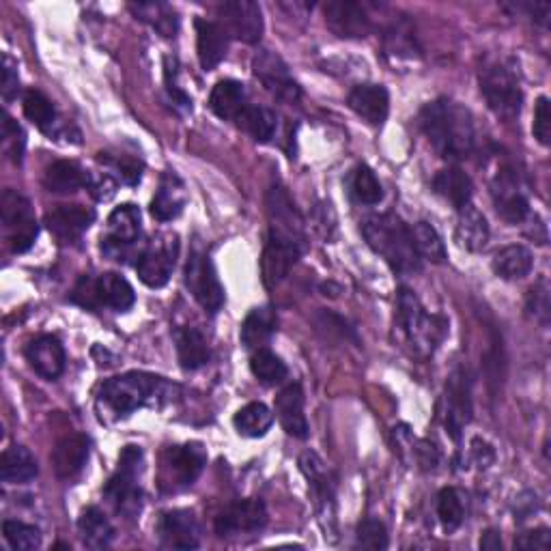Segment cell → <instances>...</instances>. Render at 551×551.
Segmentation results:
<instances>
[{"instance_id": "1", "label": "cell", "mask_w": 551, "mask_h": 551, "mask_svg": "<svg viewBox=\"0 0 551 551\" xmlns=\"http://www.w3.org/2000/svg\"><path fill=\"white\" fill-rule=\"evenodd\" d=\"M420 121L433 149L444 160L461 162L470 158L476 145V132L470 110L442 97V100H435L425 106Z\"/></svg>"}, {"instance_id": "35", "label": "cell", "mask_w": 551, "mask_h": 551, "mask_svg": "<svg viewBox=\"0 0 551 551\" xmlns=\"http://www.w3.org/2000/svg\"><path fill=\"white\" fill-rule=\"evenodd\" d=\"M37 459L24 446H11L0 461V476L9 485H26L37 476Z\"/></svg>"}, {"instance_id": "36", "label": "cell", "mask_w": 551, "mask_h": 551, "mask_svg": "<svg viewBox=\"0 0 551 551\" xmlns=\"http://www.w3.org/2000/svg\"><path fill=\"white\" fill-rule=\"evenodd\" d=\"M175 343H177V356L179 364L186 371H196L209 362V345L207 338L201 330L196 328H181L175 332Z\"/></svg>"}, {"instance_id": "20", "label": "cell", "mask_w": 551, "mask_h": 551, "mask_svg": "<svg viewBox=\"0 0 551 551\" xmlns=\"http://www.w3.org/2000/svg\"><path fill=\"white\" fill-rule=\"evenodd\" d=\"M26 360L31 369L44 379H56L65 371V349L56 336L44 334L26 345Z\"/></svg>"}, {"instance_id": "28", "label": "cell", "mask_w": 551, "mask_h": 551, "mask_svg": "<svg viewBox=\"0 0 551 551\" xmlns=\"http://www.w3.org/2000/svg\"><path fill=\"white\" fill-rule=\"evenodd\" d=\"M186 201L188 194L183 181L175 173H166L160 181V190L155 192L151 201V216L160 222H171L181 216Z\"/></svg>"}, {"instance_id": "16", "label": "cell", "mask_w": 551, "mask_h": 551, "mask_svg": "<svg viewBox=\"0 0 551 551\" xmlns=\"http://www.w3.org/2000/svg\"><path fill=\"white\" fill-rule=\"evenodd\" d=\"M330 31L343 39H360L371 33V16L362 3L353 0H330L323 7Z\"/></svg>"}, {"instance_id": "4", "label": "cell", "mask_w": 551, "mask_h": 551, "mask_svg": "<svg viewBox=\"0 0 551 551\" xmlns=\"http://www.w3.org/2000/svg\"><path fill=\"white\" fill-rule=\"evenodd\" d=\"M480 93H483L489 110L502 121H513L519 117L521 102H524V93H521V84L517 69L511 61L506 59H489L480 67L478 74Z\"/></svg>"}, {"instance_id": "42", "label": "cell", "mask_w": 551, "mask_h": 551, "mask_svg": "<svg viewBox=\"0 0 551 551\" xmlns=\"http://www.w3.org/2000/svg\"><path fill=\"white\" fill-rule=\"evenodd\" d=\"M250 371L257 377L263 386H278L287 379L289 369L274 351L257 349L250 358Z\"/></svg>"}, {"instance_id": "22", "label": "cell", "mask_w": 551, "mask_h": 551, "mask_svg": "<svg viewBox=\"0 0 551 551\" xmlns=\"http://www.w3.org/2000/svg\"><path fill=\"white\" fill-rule=\"evenodd\" d=\"M300 468H302L304 476L308 478L310 489H313V493H315L321 521L323 524H326V519L334 521V485L328 476L326 463H323L315 455V452L308 450L300 457Z\"/></svg>"}, {"instance_id": "44", "label": "cell", "mask_w": 551, "mask_h": 551, "mask_svg": "<svg viewBox=\"0 0 551 551\" xmlns=\"http://www.w3.org/2000/svg\"><path fill=\"white\" fill-rule=\"evenodd\" d=\"M24 115L28 121H33L41 132L52 134L56 125V108L41 91H26L24 100Z\"/></svg>"}, {"instance_id": "32", "label": "cell", "mask_w": 551, "mask_h": 551, "mask_svg": "<svg viewBox=\"0 0 551 551\" xmlns=\"http://www.w3.org/2000/svg\"><path fill=\"white\" fill-rule=\"evenodd\" d=\"M278 319L272 306H261L254 308L248 313V317L242 323V332H239V338H242V345L246 349H263L267 345L272 334L276 332Z\"/></svg>"}, {"instance_id": "30", "label": "cell", "mask_w": 551, "mask_h": 551, "mask_svg": "<svg viewBox=\"0 0 551 551\" xmlns=\"http://www.w3.org/2000/svg\"><path fill=\"white\" fill-rule=\"evenodd\" d=\"M246 89L237 80H220L209 95V108L224 121H237L246 110Z\"/></svg>"}, {"instance_id": "29", "label": "cell", "mask_w": 551, "mask_h": 551, "mask_svg": "<svg viewBox=\"0 0 551 551\" xmlns=\"http://www.w3.org/2000/svg\"><path fill=\"white\" fill-rule=\"evenodd\" d=\"M455 237L461 248L470 252H480L487 248L489 242V224L483 216V211L468 203L459 209V220H457V231Z\"/></svg>"}, {"instance_id": "9", "label": "cell", "mask_w": 551, "mask_h": 551, "mask_svg": "<svg viewBox=\"0 0 551 551\" xmlns=\"http://www.w3.org/2000/svg\"><path fill=\"white\" fill-rule=\"evenodd\" d=\"M192 298L199 302L207 313L216 315L224 306V287L216 274V267L211 263L209 254L203 250H192L186 263V276H183Z\"/></svg>"}, {"instance_id": "19", "label": "cell", "mask_w": 551, "mask_h": 551, "mask_svg": "<svg viewBox=\"0 0 551 551\" xmlns=\"http://www.w3.org/2000/svg\"><path fill=\"white\" fill-rule=\"evenodd\" d=\"M140 235V211L136 205L125 203L108 216V233L102 239V250L110 257H121Z\"/></svg>"}, {"instance_id": "52", "label": "cell", "mask_w": 551, "mask_h": 551, "mask_svg": "<svg viewBox=\"0 0 551 551\" xmlns=\"http://www.w3.org/2000/svg\"><path fill=\"white\" fill-rule=\"evenodd\" d=\"M532 132H534V138L539 140L541 145H545V147L551 145V106H549L547 97H541V100L536 102Z\"/></svg>"}, {"instance_id": "39", "label": "cell", "mask_w": 551, "mask_h": 551, "mask_svg": "<svg viewBox=\"0 0 551 551\" xmlns=\"http://www.w3.org/2000/svg\"><path fill=\"white\" fill-rule=\"evenodd\" d=\"M132 13L138 18L147 22L149 26H153L155 31H158L162 37H175L177 28H179V18L171 5L166 3H138V5H130Z\"/></svg>"}, {"instance_id": "12", "label": "cell", "mask_w": 551, "mask_h": 551, "mask_svg": "<svg viewBox=\"0 0 551 551\" xmlns=\"http://www.w3.org/2000/svg\"><path fill=\"white\" fill-rule=\"evenodd\" d=\"M252 72L263 87L282 102L295 104L302 97L300 84L293 80L289 65L272 50H261L252 59Z\"/></svg>"}, {"instance_id": "26", "label": "cell", "mask_w": 551, "mask_h": 551, "mask_svg": "<svg viewBox=\"0 0 551 551\" xmlns=\"http://www.w3.org/2000/svg\"><path fill=\"white\" fill-rule=\"evenodd\" d=\"M349 108L366 123L381 125L388 119L390 95L381 84H358L349 93Z\"/></svg>"}, {"instance_id": "6", "label": "cell", "mask_w": 551, "mask_h": 551, "mask_svg": "<svg viewBox=\"0 0 551 551\" xmlns=\"http://www.w3.org/2000/svg\"><path fill=\"white\" fill-rule=\"evenodd\" d=\"M140 465H143V450L138 446H125L115 476L104 487L106 500L123 517H136L143 508V489L136 483Z\"/></svg>"}, {"instance_id": "50", "label": "cell", "mask_w": 551, "mask_h": 551, "mask_svg": "<svg viewBox=\"0 0 551 551\" xmlns=\"http://www.w3.org/2000/svg\"><path fill=\"white\" fill-rule=\"evenodd\" d=\"M526 308H528V313H530L536 321H541L543 326H547L549 313H551V302H549V285H547V280H545V278H541V280L536 282V285L528 291Z\"/></svg>"}, {"instance_id": "17", "label": "cell", "mask_w": 551, "mask_h": 551, "mask_svg": "<svg viewBox=\"0 0 551 551\" xmlns=\"http://www.w3.org/2000/svg\"><path fill=\"white\" fill-rule=\"evenodd\" d=\"M267 526V508L261 500H239L226 506L216 519L218 536L259 532Z\"/></svg>"}, {"instance_id": "25", "label": "cell", "mask_w": 551, "mask_h": 551, "mask_svg": "<svg viewBox=\"0 0 551 551\" xmlns=\"http://www.w3.org/2000/svg\"><path fill=\"white\" fill-rule=\"evenodd\" d=\"M276 416L280 420L282 429H285L289 435L298 437V440H306L310 429L304 414V392L300 384H289L287 388H282L278 392Z\"/></svg>"}, {"instance_id": "14", "label": "cell", "mask_w": 551, "mask_h": 551, "mask_svg": "<svg viewBox=\"0 0 551 551\" xmlns=\"http://www.w3.org/2000/svg\"><path fill=\"white\" fill-rule=\"evenodd\" d=\"M220 18L224 31L244 44H259L263 37V13L252 0H229L220 5Z\"/></svg>"}, {"instance_id": "13", "label": "cell", "mask_w": 551, "mask_h": 551, "mask_svg": "<svg viewBox=\"0 0 551 551\" xmlns=\"http://www.w3.org/2000/svg\"><path fill=\"white\" fill-rule=\"evenodd\" d=\"M446 409H444V425L452 440H461V431L465 425H470L472 420V390H470V377L463 369H457L448 377L446 384V397H444Z\"/></svg>"}, {"instance_id": "37", "label": "cell", "mask_w": 551, "mask_h": 551, "mask_svg": "<svg viewBox=\"0 0 551 551\" xmlns=\"http://www.w3.org/2000/svg\"><path fill=\"white\" fill-rule=\"evenodd\" d=\"M532 252L526 246H506L500 252H496V257L491 261L493 272L500 276L502 280H521L526 278L532 272Z\"/></svg>"}, {"instance_id": "51", "label": "cell", "mask_w": 551, "mask_h": 551, "mask_svg": "<svg viewBox=\"0 0 551 551\" xmlns=\"http://www.w3.org/2000/svg\"><path fill=\"white\" fill-rule=\"evenodd\" d=\"M100 162L115 168L119 173V179L127 183V186H136L140 177H143V164L134 158H127V155H121V158H110V155L100 153Z\"/></svg>"}, {"instance_id": "7", "label": "cell", "mask_w": 551, "mask_h": 551, "mask_svg": "<svg viewBox=\"0 0 551 551\" xmlns=\"http://www.w3.org/2000/svg\"><path fill=\"white\" fill-rule=\"evenodd\" d=\"M179 259V237L175 233H160L138 254V278L151 289L164 287L171 280Z\"/></svg>"}, {"instance_id": "8", "label": "cell", "mask_w": 551, "mask_h": 551, "mask_svg": "<svg viewBox=\"0 0 551 551\" xmlns=\"http://www.w3.org/2000/svg\"><path fill=\"white\" fill-rule=\"evenodd\" d=\"M207 465V450L203 444L192 442L186 446H171L162 457V487L166 491H179L194 485Z\"/></svg>"}, {"instance_id": "46", "label": "cell", "mask_w": 551, "mask_h": 551, "mask_svg": "<svg viewBox=\"0 0 551 551\" xmlns=\"http://www.w3.org/2000/svg\"><path fill=\"white\" fill-rule=\"evenodd\" d=\"M351 194L362 205H377L384 199V190L377 175L366 164H360L351 175Z\"/></svg>"}, {"instance_id": "33", "label": "cell", "mask_w": 551, "mask_h": 551, "mask_svg": "<svg viewBox=\"0 0 551 551\" xmlns=\"http://www.w3.org/2000/svg\"><path fill=\"white\" fill-rule=\"evenodd\" d=\"M433 190L440 194L444 201H448L452 207L461 209L472 201L474 186H472V179L465 175L461 168L450 166L435 175Z\"/></svg>"}, {"instance_id": "10", "label": "cell", "mask_w": 551, "mask_h": 551, "mask_svg": "<svg viewBox=\"0 0 551 551\" xmlns=\"http://www.w3.org/2000/svg\"><path fill=\"white\" fill-rule=\"evenodd\" d=\"M0 216H3V226L13 252H26L35 244L39 226L31 203L22 194L5 190L0 196Z\"/></svg>"}, {"instance_id": "11", "label": "cell", "mask_w": 551, "mask_h": 551, "mask_svg": "<svg viewBox=\"0 0 551 551\" xmlns=\"http://www.w3.org/2000/svg\"><path fill=\"white\" fill-rule=\"evenodd\" d=\"M302 250H304V244L298 242V239H291L287 235L270 231V235H267V244L263 248V257H261L263 285L267 289L278 287L280 282L289 276L291 267L302 257Z\"/></svg>"}, {"instance_id": "57", "label": "cell", "mask_w": 551, "mask_h": 551, "mask_svg": "<svg viewBox=\"0 0 551 551\" xmlns=\"http://www.w3.org/2000/svg\"><path fill=\"white\" fill-rule=\"evenodd\" d=\"M517 7L526 9L528 16L532 20H536V22H541V24L549 22V13H551V5L549 3H521Z\"/></svg>"}, {"instance_id": "24", "label": "cell", "mask_w": 551, "mask_h": 551, "mask_svg": "<svg viewBox=\"0 0 551 551\" xmlns=\"http://www.w3.org/2000/svg\"><path fill=\"white\" fill-rule=\"evenodd\" d=\"M229 50V33L220 22L196 20V54L205 72L216 69Z\"/></svg>"}, {"instance_id": "34", "label": "cell", "mask_w": 551, "mask_h": 551, "mask_svg": "<svg viewBox=\"0 0 551 551\" xmlns=\"http://www.w3.org/2000/svg\"><path fill=\"white\" fill-rule=\"evenodd\" d=\"M89 173L82 171L76 162L59 160L48 166L44 175V186L54 194H74L82 188H87Z\"/></svg>"}, {"instance_id": "48", "label": "cell", "mask_w": 551, "mask_h": 551, "mask_svg": "<svg viewBox=\"0 0 551 551\" xmlns=\"http://www.w3.org/2000/svg\"><path fill=\"white\" fill-rule=\"evenodd\" d=\"M356 545L362 547V549H373V551L386 549L388 547L386 526L381 524V521H377V519H364L362 524L358 526Z\"/></svg>"}, {"instance_id": "54", "label": "cell", "mask_w": 551, "mask_h": 551, "mask_svg": "<svg viewBox=\"0 0 551 551\" xmlns=\"http://www.w3.org/2000/svg\"><path fill=\"white\" fill-rule=\"evenodd\" d=\"M20 91V76H18V65L11 59L9 54H5L3 59V82H0V93H3V100L11 102L13 97Z\"/></svg>"}, {"instance_id": "53", "label": "cell", "mask_w": 551, "mask_h": 551, "mask_svg": "<svg viewBox=\"0 0 551 551\" xmlns=\"http://www.w3.org/2000/svg\"><path fill=\"white\" fill-rule=\"evenodd\" d=\"M117 188H119V183H117V179L112 177V175H108V173H102V175H93V173H89L87 190L93 194V199H95V201L106 203V201H110V199H115Z\"/></svg>"}, {"instance_id": "15", "label": "cell", "mask_w": 551, "mask_h": 551, "mask_svg": "<svg viewBox=\"0 0 551 551\" xmlns=\"http://www.w3.org/2000/svg\"><path fill=\"white\" fill-rule=\"evenodd\" d=\"M491 194L498 216L504 222L521 224L530 216V203L519 188V179L513 168H500V173L491 183Z\"/></svg>"}, {"instance_id": "23", "label": "cell", "mask_w": 551, "mask_h": 551, "mask_svg": "<svg viewBox=\"0 0 551 551\" xmlns=\"http://www.w3.org/2000/svg\"><path fill=\"white\" fill-rule=\"evenodd\" d=\"M95 220V211L82 205H61L52 209L46 216V226L54 237L61 242H74L89 231V226Z\"/></svg>"}, {"instance_id": "40", "label": "cell", "mask_w": 551, "mask_h": 551, "mask_svg": "<svg viewBox=\"0 0 551 551\" xmlns=\"http://www.w3.org/2000/svg\"><path fill=\"white\" fill-rule=\"evenodd\" d=\"M237 125L246 130L257 143H270L278 130V119L270 108L263 106H246L242 117L237 119Z\"/></svg>"}, {"instance_id": "18", "label": "cell", "mask_w": 551, "mask_h": 551, "mask_svg": "<svg viewBox=\"0 0 551 551\" xmlns=\"http://www.w3.org/2000/svg\"><path fill=\"white\" fill-rule=\"evenodd\" d=\"M160 543L166 549H196L201 543V528L192 511L175 508L160 515L158 521Z\"/></svg>"}, {"instance_id": "43", "label": "cell", "mask_w": 551, "mask_h": 551, "mask_svg": "<svg viewBox=\"0 0 551 551\" xmlns=\"http://www.w3.org/2000/svg\"><path fill=\"white\" fill-rule=\"evenodd\" d=\"M409 231H412V239H414V246L420 254V259H427V261L437 263V265L446 263L448 252H446V246L442 242L440 233L435 231L433 224L416 222Z\"/></svg>"}, {"instance_id": "27", "label": "cell", "mask_w": 551, "mask_h": 551, "mask_svg": "<svg viewBox=\"0 0 551 551\" xmlns=\"http://www.w3.org/2000/svg\"><path fill=\"white\" fill-rule=\"evenodd\" d=\"M89 450L91 442L87 435H69L65 440L56 444L52 452V465L54 472L59 478H74L82 472L84 465H87L89 459Z\"/></svg>"}, {"instance_id": "49", "label": "cell", "mask_w": 551, "mask_h": 551, "mask_svg": "<svg viewBox=\"0 0 551 551\" xmlns=\"http://www.w3.org/2000/svg\"><path fill=\"white\" fill-rule=\"evenodd\" d=\"M3 147H5V153L9 155V158L16 162V164H22V158H24V147H26V138H24V130L22 127L13 121L9 115L3 117Z\"/></svg>"}, {"instance_id": "58", "label": "cell", "mask_w": 551, "mask_h": 551, "mask_svg": "<svg viewBox=\"0 0 551 551\" xmlns=\"http://www.w3.org/2000/svg\"><path fill=\"white\" fill-rule=\"evenodd\" d=\"M480 549L487 551H500L502 549V539L496 530H487L483 534V539H480Z\"/></svg>"}, {"instance_id": "31", "label": "cell", "mask_w": 551, "mask_h": 551, "mask_svg": "<svg viewBox=\"0 0 551 551\" xmlns=\"http://www.w3.org/2000/svg\"><path fill=\"white\" fill-rule=\"evenodd\" d=\"M95 287H97V302H100V308L108 306L112 310H117V313H125V310H130L136 302L134 287L115 272H108V274H102L100 278H95Z\"/></svg>"}, {"instance_id": "3", "label": "cell", "mask_w": 551, "mask_h": 551, "mask_svg": "<svg viewBox=\"0 0 551 551\" xmlns=\"http://www.w3.org/2000/svg\"><path fill=\"white\" fill-rule=\"evenodd\" d=\"M168 388L162 377L132 371L108 379L100 390V401L117 416H130L140 407L162 401Z\"/></svg>"}, {"instance_id": "56", "label": "cell", "mask_w": 551, "mask_h": 551, "mask_svg": "<svg viewBox=\"0 0 551 551\" xmlns=\"http://www.w3.org/2000/svg\"><path fill=\"white\" fill-rule=\"evenodd\" d=\"M472 455H474V459L478 463V468H489V465L493 463V450L483 440H474L472 442Z\"/></svg>"}, {"instance_id": "38", "label": "cell", "mask_w": 551, "mask_h": 551, "mask_svg": "<svg viewBox=\"0 0 551 551\" xmlns=\"http://www.w3.org/2000/svg\"><path fill=\"white\" fill-rule=\"evenodd\" d=\"M78 530L82 536V543L91 549H104L110 545L115 528L108 521V517L97 506L84 508L78 519Z\"/></svg>"}, {"instance_id": "47", "label": "cell", "mask_w": 551, "mask_h": 551, "mask_svg": "<svg viewBox=\"0 0 551 551\" xmlns=\"http://www.w3.org/2000/svg\"><path fill=\"white\" fill-rule=\"evenodd\" d=\"M3 534H5V541L9 543L11 549L33 551L41 545L39 528L31 526V524H24V521H18V519H7L3 524Z\"/></svg>"}, {"instance_id": "5", "label": "cell", "mask_w": 551, "mask_h": 551, "mask_svg": "<svg viewBox=\"0 0 551 551\" xmlns=\"http://www.w3.org/2000/svg\"><path fill=\"white\" fill-rule=\"evenodd\" d=\"M397 308L399 326L409 345H412L420 356H429V353H433L435 347L444 341L448 328L446 319L429 315L427 308L418 300V295L407 287L399 291Z\"/></svg>"}, {"instance_id": "21", "label": "cell", "mask_w": 551, "mask_h": 551, "mask_svg": "<svg viewBox=\"0 0 551 551\" xmlns=\"http://www.w3.org/2000/svg\"><path fill=\"white\" fill-rule=\"evenodd\" d=\"M267 211H270V231L298 239L304 244V220L285 188L274 186L267 194Z\"/></svg>"}, {"instance_id": "45", "label": "cell", "mask_w": 551, "mask_h": 551, "mask_svg": "<svg viewBox=\"0 0 551 551\" xmlns=\"http://www.w3.org/2000/svg\"><path fill=\"white\" fill-rule=\"evenodd\" d=\"M437 517L446 532H455L465 519V496L461 489L448 487L437 498Z\"/></svg>"}, {"instance_id": "2", "label": "cell", "mask_w": 551, "mask_h": 551, "mask_svg": "<svg viewBox=\"0 0 551 551\" xmlns=\"http://www.w3.org/2000/svg\"><path fill=\"white\" fill-rule=\"evenodd\" d=\"M362 235L397 274H416L422 267V259L414 246L409 226L394 214H379L366 218L362 224Z\"/></svg>"}, {"instance_id": "41", "label": "cell", "mask_w": 551, "mask_h": 551, "mask_svg": "<svg viewBox=\"0 0 551 551\" xmlns=\"http://www.w3.org/2000/svg\"><path fill=\"white\" fill-rule=\"evenodd\" d=\"M272 425L274 414L265 403H248L235 414V429L244 437H263Z\"/></svg>"}, {"instance_id": "55", "label": "cell", "mask_w": 551, "mask_h": 551, "mask_svg": "<svg viewBox=\"0 0 551 551\" xmlns=\"http://www.w3.org/2000/svg\"><path fill=\"white\" fill-rule=\"evenodd\" d=\"M515 547L519 549H534V551H547L549 549V530L539 528V530H530L526 534H521L515 541Z\"/></svg>"}]
</instances>
